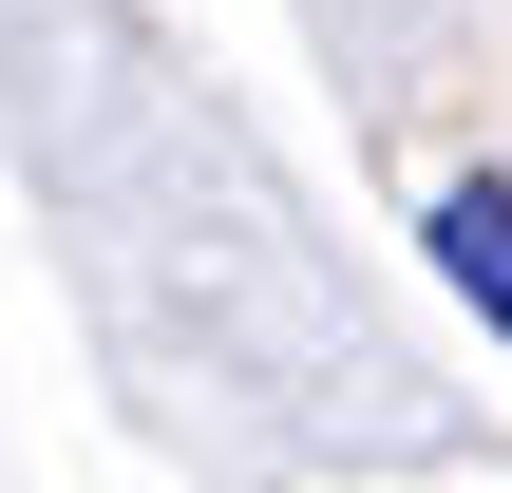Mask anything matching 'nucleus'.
I'll return each mask as SVG.
<instances>
[{"mask_svg": "<svg viewBox=\"0 0 512 493\" xmlns=\"http://www.w3.org/2000/svg\"><path fill=\"white\" fill-rule=\"evenodd\" d=\"M418 228H437V285H456V304H475V323L512 342V190H494V171H456Z\"/></svg>", "mask_w": 512, "mask_h": 493, "instance_id": "1", "label": "nucleus"}]
</instances>
